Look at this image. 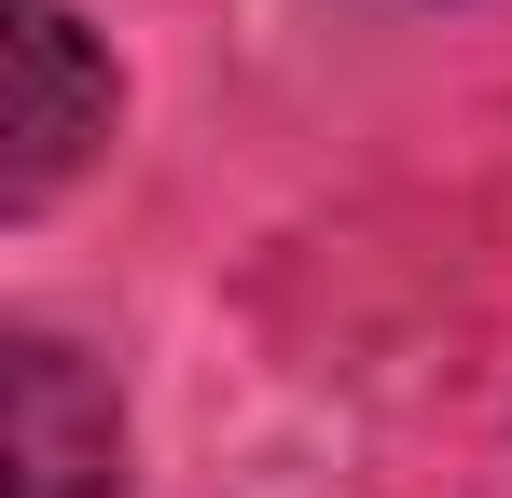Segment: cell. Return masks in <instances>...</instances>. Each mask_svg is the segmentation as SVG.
Segmentation results:
<instances>
[{
  "label": "cell",
  "mask_w": 512,
  "mask_h": 498,
  "mask_svg": "<svg viewBox=\"0 0 512 498\" xmlns=\"http://www.w3.org/2000/svg\"><path fill=\"white\" fill-rule=\"evenodd\" d=\"M0 498H111L125 485V415L56 332H14L0 346Z\"/></svg>",
  "instance_id": "cell-1"
},
{
  "label": "cell",
  "mask_w": 512,
  "mask_h": 498,
  "mask_svg": "<svg viewBox=\"0 0 512 498\" xmlns=\"http://www.w3.org/2000/svg\"><path fill=\"white\" fill-rule=\"evenodd\" d=\"M111 139V56L84 42L70 0H14V153H0V208H56V180Z\"/></svg>",
  "instance_id": "cell-2"
}]
</instances>
